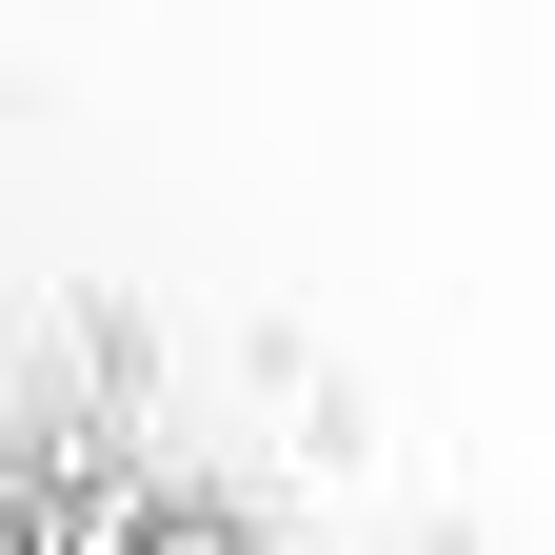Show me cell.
I'll list each match as a JSON object with an SVG mask.
<instances>
[{
	"mask_svg": "<svg viewBox=\"0 0 555 555\" xmlns=\"http://www.w3.org/2000/svg\"><path fill=\"white\" fill-rule=\"evenodd\" d=\"M119 555H258V535H238V516H198V496H139V535H119Z\"/></svg>",
	"mask_w": 555,
	"mask_h": 555,
	"instance_id": "cell-1",
	"label": "cell"
}]
</instances>
